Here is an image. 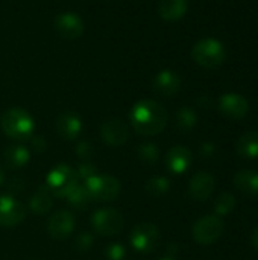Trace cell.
Returning <instances> with one entry per match:
<instances>
[{"label": "cell", "mask_w": 258, "mask_h": 260, "mask_svg": "<svg viewBox=\"0 0 258 260\" xmlns=\"http://www.w3.org/2000/svg\"><path fill=\"white\" fill-rule=\"evenodd\" d=\"M129 117L134 129L141 136H155L167 125L166 108L152 99L138 101L132 107Z\"/></svg>", "instance_id": "1"}, {"label": "cell", "mask_w": 258, "mask_h": 260, "mask_svg": "<svg viewBox=\"0 0 258 260\" xmlns=\"http://www.w3.org/2000/svg\"><path fill=\"white\" fill-rule=\"evenodd\" d=\"M0 126L8 137L23 142L32 137V133L35 129V122L26 110L20 107H14L3 113L0 119Z\"/></svg>", "instance_id": "2"}, {"label": "cell", "mask_w": 258, "mask_h": 260, "mask_svg": "<svg viewBox=\"0 0 258 260\" xmlns=\"http://www.w3.org/2000/svg\"><path fill=\"white\" fill-rule=\"evenodd\" d=\"M192 58L196 64L205 69H216L224 64L227 52L224 44L216 38L199 40L192 49Z\"/></svg>", "instance_id": "3"}, {"label": "cell", "mask_w": 258, "mask_h": 260, "mask_svg": "<svg viewBox=\"0 0 258 260\" xmlns=\"http://www.w3.org/2000/svg\"><path fill=\"white\" fill-rule=\"evenodd\" d=\"M76 184H79L76 171L65 163L55 166L49 172L47 180H46V187L56 198H65Z\"/></svg>", "instance_id": "4"}, {"label": "cell", "mask_w": 258, "mask_h": 260, "mask_svg": "<svg viewBox=\"0 0 258 260\" xmlns=\"http://www.w3.org/2000/svg\"><path fill=\"white\" fill-rule=\"evenodd\" d=\"M84 187L87 189L91 201H114L120 193V181L116 177L106 174H96L90 177L84 181Z\"/></svg>", "instance_id": "5"}, {"label": "cell", "mask_w": 258, "mask_h": 260, "mask_svg": "<svg viewBox=\"0 0 258 260\" xmlns=\"http://www.w3.org/2000/svg\"><path fill=\"white\" fill-rule=\"evenodd\" d=\"M224 221L216 216V215H208L204 216L201 219H198L192 229V235L193 239L201 244V245H211L216 241H219V238L224 233Z\"/></svg>", "instance_id": "6"}, {"label": "cell", "mask_w": 258, "mask_h": 260, "mask_svg": "<svg viewBox=\"0 0 258 260\" xmlns=\"http://www.w3.org/2000/svg\"><path fill=\"white\" fill-rule=\"evenodd\" d=\"M125 224L123 216L114 209L96 210L91 216L93 229L102 236H116L122 232Z\"/></svg>", "instance_id": "7"}, {"label": "cell", "mask_w": 258, "mask_h": 260, "mask_svg": "<svg viewBox=\"0 0 258 260\" xmlns=\"http://www.w3.org/2000/svg\"><path fill=\"white\" fill-rule=\"evenodd\" d=\"M160 244V230L149 222L138 224L131 233V245L140 253H152Z\"/></svg>", "instance_id": "8"}, {"label": "cell", "mask_w": 258, "mask_h": 260, "mask_svg": "<svg viewBox=\"0 0 258 260\" xmlns=\"http://www.w3.org/2000/svg\"><path fill=\"white\" fill-rule=\"evenodd\" d=\"M219 111L233 120H240L246 117L249 111V102L245 96L237 93H227L219 99Z\"/></svg>", "instance_id": "9"}, {"label": "cell", "mask_w": 258, "mask_h": 260, "mask_svg": "<svg viewBox=\"0 0 258 260\" xmlns=\"http://www.w3.org/2000/svg\"><path fill=\"white\" fill-rule=\"evenodd\" d=\"M53 27L56 34L65 40H76L84 34V21L78 14L73 12L59 14L53 21Z\"/></svg>", "instance_id": "10"}, {"label": "cell", "mask_w": 258, "mask_h": 260, "mask_svg": "<svg viewBox=\"0 0 258 260\" xmlns=\"http://www.w3.org/2000/svg\"><path fill=\"white\" fill-rule=\"evenodd\" d=\"M26 216V210L21 203H18L14 197L0 195V225L3 227H15Z\"/></svg>", "instance_id": "11"}, {"label": "cell", "mask_w": 258, "mask_h": 260, "mask_svg": "<svg viewBox=\"0 0 258 260\" xmlns=\"http://www.w3.org/2000/svg\"><path fill=\"white\" fill-rule=\"evenodd\" d=\"M75 229V216L68 210L55 212L47 224V230L53 239H67Z\"/></svg>", "instance_id": "12"}, {"label": "cell", "mask_w": 258, "mask_h": 260, "mask_svg": "<svg viewBox=\"0 0 258 260\" xmlns=\"http://www.w3.org/2000/svg\"><path fill=\"white\" fill-rule=\"evenodd\" d=\"M100 136L105 143H108L111 146H120V145L126 143V140L129 139V129L123 120L114 117V119H108L102 125Z\"/></svg>", "instance_id": "13"}, {"label": "cell", "mask_w": 258, "mask_h": 260, "mask_svg": "<svg viewBox=\"0 0 258 260\" xmlns=\"http://www.w3.org/2000/svg\"><path fill=\"white\" fill-rule=\"evenodd\" d=\"M152 88L157 94L170 98L175 96L181 88V78L173 70H161L155 75L152 81Z\"/></svg>", "instance_id": "14"}, {"label": "cell", "mask_w": 258, "mask_h": 260, "mask_svg": "<svg viewBox=\"0 0 258 260\" xmlns=\"http://www.w3.org/2000/svg\"><path fill=\"white\" fill-rule=\"evenodd\" d=\"M216 180L210 172H198L189 183V193L196 201H205L214 192Z\"/></svg>", "instance_id": "15"}, {"label": "cell", "mask_w": 258, "mask_h": 260, "mask_svg": "<svg viewBox=\"0 0 258 260\" xmlns=\"http://www.w3.org/2000/svg\"><path fill=\"white\" fill-rule=\"evenodd\" d=\"M56 131L65 140H75L82 131V120L76 113L64 111L56 119Z\"/></svg>", "instance_id": "16"}, {"label": "cell", "mask_w": 258, "mask_h": 260, "mask_svg": "<svg viewBox=\"0 0 258 260\" xmlns=\"http://www.w3.org/2000/svg\"><path fill=\"white\" fill-rule=\"evenodd\" d=\"M192 165V152L186 146H173L166 155V166L172 174H184Z\"/></svg>", "instance_id": "17"}, {"label": "cell", "mask_w": 258, "mask_h": 260, "mask_svg": "<svg viewBox=\"0 0 258 260\" xmlns=\"http://www.w3.org/2000/svg\"><path fill=\"white\" fill-rule=\"evenodd\" d=\"M234 187L248 197L258 195V171L254 169H243L239 171L233 178Z\"/></svg>", "instance_id": "18"}, {"label": "cell", "mask_w": 258, "mask_h": 260, "mask_svg": "<svg viewBox=\"0 0 258 260\" xmlns=\"http://www.w3.org/2000/svg\"><path fill=\"white\" fill-rule=\"evenodd\" d=\"M189 8V0H161L158 5V14L166 21L181 20Z\"/></svg>", "instance_id": "19"}, {"label": "cell", "mask_w": 258, "mask_h": 260, "mask_svg": "<svg viewBox=\"0 0 258 260\" xmlns=\"http://www.w3.org/2000/svg\"><path fill=\"white\" fill-rule=\"evenodd\" d=\"M236 151L242 158L252 160L258 157V133L248 131L242 134L236 143Z\"/></svg>", "instance_id": "20"}, {"label": "cell", "mask_w": 258, "mask_h": 260, "mask_svg": "<svg viewBox=\"0 0 258 260\" xmlns=\"http://www.w3.org/2000/svg\"><path fill=\"white\" fill-rule=\"evenodd\" d=\"M29 157L30 154L27 148L21 145H14L6 148V151L3 152V163L9 169H18L29 161Z\"/></svg>", "instance_id": "21"}, {"label": "cell", "mask_w": 258, "mask_h": 260, "mask_svg": "<svg viewBox=\"0 0 258 260\" xmlns=\"http://www.w3.org/2000/svg\"><path fill=\"white\" fill-rule=\"evenodd\" d=\"M52 209V193L46 186H41L30 200V210L38 215H44Z\"/></svg>", "instance_id": "22"}, {"label": "cell", "mask_w": 258, "mask_h": 260, "mask_svg": "<svg viewBox=\"0 0 258 260\" xmlns=\"http://www.w3.org/2000/svg\"><path fill=\"white\" fill-rule=\"evenodd\" d=\"M198 123V116L196 113L189 108V107H182L176 111L175 114V125L179 131L182 133H189L192 131Z\"/></svg>", "instance_id": "23"}, {"label": "cell", "mask_w": 258, "mask_h": 260, "mask_svg": "<svg viewBox=\"0 0 258 260\" xmlns=\"http://www.w3.org/2000/svg\"><path fill=\"white\" fill-rule=\"evenodd\" d=\"M65 198H67V201H68L75 209H79V210L87 209V206L91 203V198H90L87 189H85L84 186H81V184H76V186L68 192V195H67Z\"/></svg>", "instance_id": "24"}, {"label": "cell", "mask_w": 258, "mask_h": 260, "mask_svg": "<svg viewBox=\"0 0 258 260\" xmlns=\"http://www.w3.org/2000/svg\"><path fill=\"white\" fill-rule=\"evenodd\" d=\"M236 207V197L230 192H224L220 193L216 201H214V212H216V216H227L230 215Z\"/></svg>", "instance_id": "25"}, {"label": "cell", "mask_w": 258, "mask_h": 260, "mask_svg": "<svg viewBox=\"0 0 258 260\" xmlns=\"http://www.w3.org/2000/svg\"><path fill=\"white\" fill-rule=\"evenodd\" d=\"M170 189V181L166 177H154L146 183V192L151 197H161Z\"/></svg>", "instance_id": "26"}, {"label": "cell", "mask_w": 258, "mask_h": 260, "mask_svg": "<svg viewBox=\"0 0 258 260\" xmlns=\"http://www.w3.org/2000/svg\"><path fill=\"white\" fill-rule=\"evenodd\" d=\"M138 157H140V160L143 163L154 165V163H157V160L160 157V149H158L157 145L146 142V143L140 145V148H138Z\"/></svg>", "instance_id": "27"}, {"label": "cell", "mask_w": 258, "mask_h": 260, "mask_svg": "<svg viewBox=\"0 0 258 260\" xmlns=\"http://www.w3.org/2000/svg\"><path fill=\"white\" fill-rule=\"evenodd\" d=\"M93 242H94V239H93L91 233H81V235H78L75 238L73 247L76 248V251L85 253V251H88L93 247Z\"/></svg>", "instance_id": "28"}, {"label": "cell", "mask_w": 258, "mask_h": 260, "mask_svg": "<svg viewBox=\"0 0 258 260\" xmlns=\"http://www.w3.org/2000/svg\"><path fill=\"white\" fill-rule=\"evenodd\" d=\"M105 257L108 260H123L126 257V248L122 244H111L105 248Z\"/></svg>", "instance_id": "29"}, {"label": "cell", "mask_w": 258, "mask_h": 260, "mask_svg": "<svg viewBox=\"0 0 258 260\" xmlns=\"http://www.w3.org/2000/svg\"><path fill=\"white\" fill-rule=\"evenodd\" d=\"M76 175H78V178L79 180H88L90 177H93V175H96V166L94 165H91L90 161H82L79 166H78V169H76Z\"/></svg>", "instance_id": "30"}, {"label": "cell", "mask_w": 258, "mask_h": 260, "mask_svg": "<svg viewBox=\"0 0 258 260\" xmlns=\"http://www.w3.org/2000/svg\"><path fill=\"white\" fill-rule=\"evenodd\" d=\"M76 154L82 161H90L91 155H93V146L88 142H81L76 146Z\"/></svg>", "instance_id": "31"}, {"label": "cell", "mask_w": 258, "mask_h": 260, "mask_svg": "<svg viewBox=\"0 0 258 260\" xmlns=\"http://www.w3.org/2000/svg\"><path fill=\"white\" fill-rule=\"evenodd\" d=\"M216 154V146L213 143H204L201 146V155L202 157H213Z\"/></svg>", "instance_id": "32"}, {"label": "cell", "mask_w": 258, "mask_h": 260, "mask_svg": "<svg viewBox=\"0 0 258 260\" xmlns=\"http://www.w3.org/2000/svg\"><path fill=\"white\" fill-rule=\"evenodd\" d=\"M32 146H33L35 151L43 152V151L46 149V140H44V137H41V136L33 137V139H32Z\"/></svg>", "instance_id": "33"}, {"label": "cell", "mask_w": 258, "mask_h": 260, "mask_svg": "<svg viewBox=\"0 0 258 260\" xmlns=\"http://www.w3.org/2000/svg\"><path fill=\"white\" fill-rule=\"evenodd\" d=\"M251 244L254 245V248L258 251V227L254 229L252 235H251Z\"/></svg>", "instance_id": "34"}, {"label": "cell", "mask_w": 258, "mask_h": 260, "mask_svg": "<svg viewBox=\"0 0 258 260\" xmlns=\"http://www.w3.org/2000/svg\"><path fill=\"white\" fill-rule=\"evenodd\" d=\"M3 184V172H2V169H0V186Z\"/></svg>", "instance_id": "35"}, {"label": "cell", "mask_w": 258, "mask_h": 260, "mask_svg": "<svg viewBox=\"0 0 258 260\" xmlns=\"http://www.w3.org/2000/svg\"><path fill=\"white\" fill-rule=\"evenodd\" d=\"M161 260H175V259H173V257H172V259H170V257H166V259H161Z\"/></svg>", "instance_id": "36"}]
</instances>
